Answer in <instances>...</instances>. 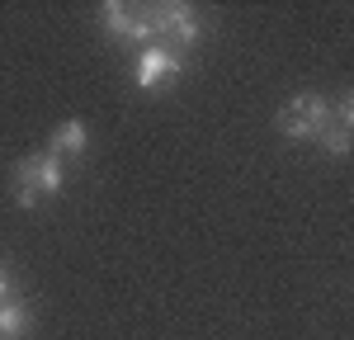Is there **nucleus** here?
Segmentation results:
<instances>
[{
    "mask_svg": "<svg viewBox=\"0 0 354 340\" xmlns=\"http://www.w3.org/2000/svg\"><path fill=\"white\" fill-rule=\"evenodd\" d=\"M62 185H66V166L53 151H33V156H24L15 166V198H19V208H33L38 198H53Z\"/></svg>",
    "mask_w": 354,
    "mask_h": 340,
    "instance_id": "f257e3e1",
    "label": "nucleus"
},
{
    "mask_svg": "<svg viewBox=\"0 0 354 340\" xmlns=\"http://www.w3.org/2000/svg\"><path fill=\"white\" fill-rule=\"evenodd\" d=\"M326 123H330V109H326L322 95H293V100L279 109V133H283V138H298V142L322 138Z\"/></svg>",
    "mask_w": 354,
    "mask_h": 340,
    "instance_id": "f03ea898",
    "label": "nucleus"
},
{
    "mask_svg": "<svg viewBox=\"0 0 354 340\" xmlns=\"http://www.w3.org/2000/svg\"><path fill=\"white\" fill-rule=\"evenodd\" d=\"M198 38V19H194L189 5H161L156 10V33H151V48H161L170 57H185Z\"/></svg>",
    "mask_w": 354,
    "mask_h": 340,
    "instance_id": "7ed1b4c3",
    "label": "nucleus"
},
{
    "mask_svg": "<svg viewBox=\"0 0 354 340\" xmlns=\"http://www.w3.org/2000/svg\"><path fill=\"white\" fill-rule=\"evenodd\" d=\"M100 19H104V28H109V33L133 38V43H151V33H156V10L123 5V0H109V5L100 10Z\"/></svg>",
    "mask_w": 354,
    "mask_h": 340,
    "instance_id": "20e7f679",
    "label": "nucleus"
},
{
    "mask_svg": "<svg viewBox=\"0 0 354 340\" xmlns=\"http://www.w3.org/2000/svg\"><path fill=\"white\" fill-rule=\"evenodd\" d=\"M170 76H180V57L161 53V48H142V57H137V66H133L137 90H156V85L170 81Z\"/></svg>",
    "mask_w": 354,
    "mask_h": 340,
    "instance_id": "39448f33",
    "label": "nucleus"
},
{
    "mask_svg": "<svg viewBox=\"0 0 354 340\" xmlns=\"http://www.w3.org/2000/svg\"><path fill=\"white\" fill-rule=\"evenodd\" d=\"M85 147V123L81 118H66V123H57V133H53V156H76Z\"/></svg>",
    "mask_w": 354,
    "mask_h": 340,
    "instance_id": "423d86ee",
    "label": "nucleus"
},
{
    "mask_svg": "<svg viewBox=\"0 0 354 340\" xmlns=\"http://www.w3.org/2000/svg\"><path fill=\"white\" fill-rule=\"evenodd\" d=\"M28 331V308H19V303H0V340H19Z\"/></svg>",
    "mask_w": 354,
    "mask_h": 340,
    "instance_id": "0eeeda50",
    "label": "nucleus"
},
{
    "mask_svg": "<svg viewBox=\"0 0 354 340\" xmlns=\"http://www.w3.org/2000/svg\"><path fill=\"white\" fill-rule=\"evenodd\" d=\"M322 147H326L330 156H350V147H354V133L350 128H340V123H326V133H322Z\"/></svg>",
    "mask_w": 354,
    "mask_h": 340,
    "instance_id": "6e6552de",
    "label": "nucleus"
},
{
    "mask_svg": "<svg viewBox=\"0 0 354 340\" xmlns=\"http://www.w3.org/2000/svg\"><path fill=\"white\" fill-rule=\"evenodd\" d=\"M340 128H350V133H354V90L345 95V104H340Z\"/></svg>",
    "mask_w": 354,
    "mask_h": 340,
    "instance_id": "1a4fd4ad",
    "label": "nucleus"
},
{
    "mask_svg": "<svg viewBox=\"0 0 354 340\" xmlns=\"http://www.w3.org/2000/svg\"><path fill=\"white\" fill-rule=\"evenodd\" d=\"M10 298V279H5V265H0V303Z\"/></svg>",
    "mask_w": 354,
    "mask_h": 340,
    "instance_id": "9d476101",
    "label": "nucleus"
}]
</instances>
